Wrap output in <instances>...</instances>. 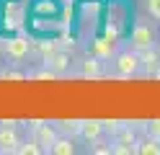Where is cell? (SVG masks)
<instances>
[{"mask_svg": "<svg viewBox=\"0 0 160 155\" xmlns=\"http://www.w3.org/2000/svg\"><path fill=\"white\" fill-rule=\"evenodd\" d=\"M145 132L152 134V137L160 140V119H152V121H145Z\"/></svg>", "mask_w": 160, "mask_h": 155, "instance_id": "21", "label": "cell"}, {"mask_svg": "<svg viewBox=\"0 0 160 155\" xmlns=\"http://www.w3.org/2000/svg\"><path fill=\"white\" fill-rule=\"evenodd\" d=\"M124 124H127V121H119V119H108V121H103V132L108 134V137H114V134H116L119 129H122Z\"/></svg>", "mask_w": 160, "mask_h": 155, "instance_id": "18", "label": "cell"}, {"mask_svg": "<svg viewBox=\"0 0 160 155\" xmlns=\"http://www.w3.org/2000/svg\"><path fill=\"white\" fill-rule=\"evenodd\" d=\"M0 78H3V72H0Z\"/></svg>", "mask_w": 160, "mask_h": 155, "instance_id": "23", "label": "cell"}, {"mask_svg": "<svg viewBox=\"0 0 160 155\" xmlns=\"http://www.w3.org/2000/svg\"><path fill=\"white\" fill-rule=\"evenodd\" d=\"M116 52H119L116 49V39H111V36H96L91 41V54L98 57V59H103V62H108Z\"/></svg>", "mask_w": 160, "mask_h": 155, "instance_id": "6", "label": "cell"}, {"mask_svg": "<svg viewBox=\"0 0 160 155\" xmlns=\"http://www.w3.org/2000/svg\"><path fill=\"white\" fill-rule=\"evenodd\" d=\"M139 59H142V75H152V72L160 67V52L152 47V49H145V52H139Z\"/></svg>", "mask_w": 160, "mask_h": 155, "instance_id": "11", "label": "cell"}, {"mask_svg": "<svg viewBox=\"0 0 160 155\" xmlns=\"http://www.w3.org/2000/svg\"><path fill=\"white\" fill-rule=\"evenodd\" d=\"M21 134H18L16 121H0V152H18L21 147Z\"/></svg>", "mask_w": 160, "mask_h": 155, "instance_id": "4", "label": "cell"}, {"mask_svg": "<svg viewBox=\"0 0 160 155\" xmlns=\"http://www.w3.org/2000/svg\"><path fill=\"white\" fill-rule=\"evenodd\" d=\"M57 49H59V47H57V41H54V39H44V41H36V44H34V52L42 57V62L49 59Z\"/></svg>", "mask_w": 160, "mask_h": 155, "instance_id": "14", "label": "cell"}, {"mask_svg": "<svg viewBox=\"0 0 160 155\" xmlns=\"http://www.w3.org/2000/svg\"><path fill=\"white\" fill-rule=\"evenodd\" d=\"M31 52H34V44H31L28 36H11L3 44V54L11 65H23Z\"/></svg>", "mask_w": 160, "mask_h": 155, "instance_id": "2", "label": "cell"}, {"mask_svg": "<svg viewBox=\"0 0 160 155\" xmlns=\"http://www.w3.org/2000/svg\"><path fill=\"white\" fill-rule=\"evenodd\" d=\"M137 155H160V140L145 132L142 137H137Z\"/></svg>", "mask_w": 160, "mask_h": 155, "instance_id": "12", "label": "cell"}, {"mask_svg": "<svg viewBox=\"0 0 160 155\" xmlns=\"http://www.w3.org/2000/svg\"><path fill=\"white\" fill-rule=\"evenodd\" d=\"M137 152V145H127V142H111V155H132Z\"/></svg>", "mask_w": 160, "mask_h": 155, "instance_id": "17", "label": "cell"}, {"mask_svg": "<svg viewBox=\"0 0 160 155\" xmlns=\"http://www.w3.org/2000/svg\"><path fill=\"white\" fill-rule=\"evenodd\" d=\"M103 121H98V119H85L83 121V127H80V137L78 140H83L85 145H91V142H96L98 137H103Z\"/></svg>", "mask_w": 160, "mask_h": 155, "instance_id": "9", "label": "cell"}, {"mask_svg": "<svg viewBox=\"0 0 160 155\" xmlns=\"http://www.w3.org/2000/svg\"><path fill=\"white\" fill-rule=\"evenodd\" d=\"M88 150H91L93 155H111V137L103 140V137H98L96 142L88 145Z\"/></svg>", "mask_w": 160, "mask_h": 155, "instance_id": "16", "label": "cell"}, {"mask_svg": "<svg viewBox=\"0 0 160 155\" xmlns=\"http://www.w3.org/2000/svg\"><path fill=\"white\" fill-rule=\"evenodd\" d=\"M75 140H78V137H70V134H59V137L52 142L49 152H52V155H75V152H78Z\"/></svg>", "mask_w": 160, "mask_h": 155, "instance_id": "10", "label": "cell"}, {"mask_svg": "<svg viewBox=\"0 0 160 155\" xmlns=\"http://www.w3.org/2000/svg\"><path fill=\"white\" fill-rule=\"evenodd\" d=\"M31 78H34V80H54V78H57V72H54V70H49V67L44 65L42 70H34V72H31Z\"/></svg>", "mask_w": 160, "mask_h": 155, "instance_id": "19", "label": "cell"}, {"mask_svg": "<svg viewBox=\"0 0 160 155\" xmlns=\"http://www.w3.org/2000/svg\"><path fill=\"white\" fill-rule=\"evenodd\" d=\"M59 134H70V137H80V127H83V119H62L54 121Z\"/></svg>", "mask_w": 160, "mask_h": 155, "instance_id": "13", "label": "cell"}, {"mask_svg": "<svg viewBox=\"0 0 160 155\" xmlns=\"http://www.w3.org/2000/svg\"><path fill=\"white\" fill-rule=\"evenodd\" d=\"M44 65H47L49 70H54V72H57V78H59V75H67V72L72 70V57H70V52L57 49L49 59H44Z\"/></svg>", "mask_w": 160, "mask_h": 155, "instance_id": "8", "label": "cell"}, {"mask_svg": "<svg viewBox=\"0 0 160 155\" xmlns=\"http://www.w3.org/2000/svg\"><path fill=\"white\" fill-rule=\"evenodd\" d=\"M111 72L116 78H134L142 75V59H139V52H134L132 47L122 49L111 57Z\"/></svg>", "mask_w": 160, "mask_h": 155, "instance_id": "1", "label": "cell"}, {"mask_svg": "<svg viewBox=\"0 0 160 155\" xmlns=\"http://www.w3.org/2000/svg\"><path fill=\"white\" fill-rule=\"evenodd\" d=\"M145 5H147V13L152 16V21L160 23V0H145Z\"/></svg>", "mask_w": 160, "mask_h": 155, "instance_id": "20", "label": "cell"}, {"mask_svg": "<svg viewBox=\"0 0 160 155\" xmlns=\"http://www.w3.org/2000/svg\"><path fill=\"white\" fill-rule=\"evenodd\" d=\"M158 41V34L155 28L145 23V21H139V23L132 28V34H129V47H132L134 52H145V49H152Z\"/></svg>", "mask_w": 160, "mask_h": 155, "instance_id": "3", "label": "cell"}, {"mask_svg": "<svg viewBox=\"0 0 160 155\" xmlns=\"http://www.w3.org/2000/svg\"><path fill=\"white\" fill-rule=\"evenodd\" d=\"M78 75H80V78H91V80L103 78V75H106V70H103V59H98V57H93V54H88V57L78 65Z\"/></svg>", "mask_w": 160, "mask_h": 155, "instance_id": "7", "label": "cell"}, {"mask_svg": "<svg viewBox=\"0 0 160 155\" xmlns=\"http://www.w3.org/2000/svg\"><path fill=\"white\" fill-rule=\"evenodd\" d=\"M3 78L5 80H23L26 72H21V70H3Z\"/></svg>", "mask_w": 160, "mask_h": 155, "instance_id": "22", "label": "cell"}, {"mask_svg": "<svg viewBox=\"0 0 160 155\" xmlns=\"http://www.w3.org/2000/svg\"><path fill=\"white\" fill-rule=\"evenodd\" d=\"M0 49H3V47H0Z\"/></svg>", "mask_w": 160, "mask_h": 155, "instance_id": "24", "label": "cell"}, {"mask_svg": "<svg viewBox=\"0 0 160 155\" xmlns=\"http://www.w3.org/2000/svg\"><path fill=\"white\" fill-rule=\"evenodd\" d=\"M28 124H31V137L39 142V145H42V147L49 152V147H52V142L59 137V129H57V124L52 121V124H49V121H28Z\"/></svg>", "mask_w": 160, "mask_h": 155, "instance_id": "5", "label": "cell"}, {"mask_svg": "<svg viewBox=\"0 0 160 155\" xmlns=\"http://www.w3.org/2000/svg\"><path fill=\"white\" fill-rule=\"evenodd\" d=\"M42 152H47V150L34 137H28L26 142H21V147H18V155H42Z\"/></svg>", "mask_w": 160, "mask_h": 155, "instance_id": "15", "label": "cell"}]
</instances>
